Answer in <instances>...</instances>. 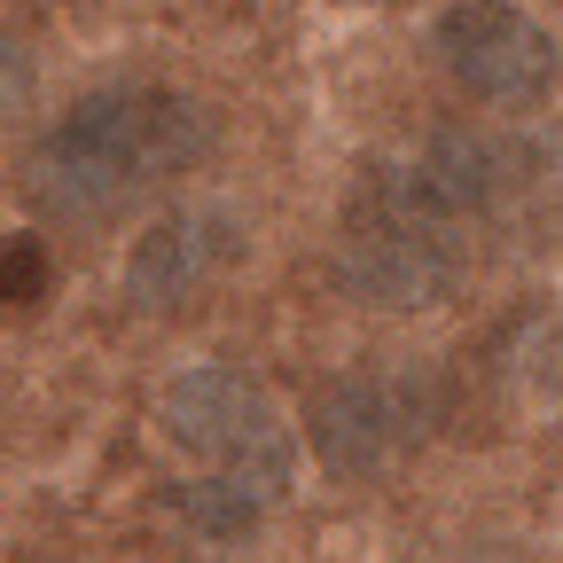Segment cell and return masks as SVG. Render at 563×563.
Segmentation results:
<instances>
[{"instance_id":"5b68a950","label":"cell","mask_w":563,"mask_h":563,"mask_svg":"<svg viewBox=\"0 0 563 563\" xmlns=\"http://www.w3.org/2000/svg\"><path fill=\"white\" fill-rule=\"evenodd\" d=\"M431 63L477 110H532L555 87V40L517 0H454V9H439Z\"/></svg>"},{"instance_id":"52a82bcc","label":"cell","mask_w":563,"mask_h":563,"mask_svg":"<svg viewBox=\"0 0 563 563\" xmlns=\"http://www.w3.org/2000/svg\"><path fill=\"white\" fill-rule=\"evenodd\" d=\"M399 173L431 196L454 228H477V220H493V211H509L517 203V188H525V150L509 133H477V125H446V133H431V141H415V150L399 157Z\"/></svg>"},{"instance_id":"7a4b0ae2","label":"cell","mask_w":563,"mask_h":563,"mask_svg":"<svg viewBox=\"0 0 563 563\" xmlns=\"http://www.w3.org/2000/svg\"><path fill=\"white\" fill-rule=\"evenodd\" d=\"M157 431L188 462V477H173L165 501L203 540H243L282 493H290L298 439H290V422H282L274 391L243 368L203 361V368L173 376L165 399H157Z\"/></svg>"},{"instance_id":"277c9868","label":"cell","mask_w":563,"mask_h":563,"mask_svg":"<svg viewBox=\"0 0 563 563\" xmlns=\"http://www.w3.org/2000/svg\"><path fill=\"white\" fill-rule=\"evenodd\" d=\"M446 422V399H439V376L431 368H384V361H361L313 391L306 407V446L321 454L329 477H391L399 462H415L422 446L439 439Z\"/></svg>"},{"instance_id":"6da1fadb","label":"cell","mask_w":563,"mask_h":563,"mask_svg":"<svg viewBox=\"0 0 563 563\" xmlns=\"http://www.w3.org/2000/svg\"><path fill=\"white\" fill-rule=\"evenodd\" d=\"M211 157V110L180 87H95L24 157V188L55 220H110Z\"/></svg>"},{"instance_id":"ba28073f","label":"cell","mask_w":563,"mask_h":563,"mask_svg":"<svg viewBox=\"0 0 563 563\" xmlns=\"http://www.w3.org/2000/svg\"><path fill=\"white\" fill-rule=\"evenodd\" d=\"M47 282H55V258H47L40 235H0V313L40 306Z\"/></svg>"},{"instance_id":"9c48e42d","label":"cell","mask_w":563,"mask_h":563,"mask_svg":"<svg viewBox=\"0 0 563 563\" xmlns=\"http://www.w3.org/2000/svg\"><path fill=\"white\" fill-rule=\"evenodd\" d=\"M24 95H32V55H24V40L0 32V110H16Z\"/></svg>"},{"instance_id":"3957f363","label":"cell","mask_w":563,"mask_h":563,"mask_svg":"<svg viewBox=\"0 0 563 563\" xmlns=\"http://www.w3.org/2000/svg\"><path fill=\"white\" fill-rule=\"evenodd\" d=\"M462 235L470 228H454L399 165H368L336 220V282L361 306H391V313L446 306L470 274Z\"/></svg>"},{"instance_id":"8992f818","label":"cell","mask_w":563,"mask_h":563,"mask_svg":"<svg viewBox=\"0 0 563 563\" xmlns=\"http://www.w3.org/2000/svg\"><path fill=\"white\" fill-rule=\"evenodd\" d=\"M243 258V228L228 220V211H211V203H180L165 211V220L133 243L125 258V298L141 313H180L196 306L211 282H228V266Z\"/></svg>"}]
</instances>
